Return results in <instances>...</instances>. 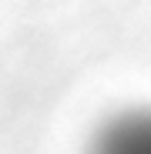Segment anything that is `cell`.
I'll list each match as a JSON object with an SVG mask.
<instances>
[{"label":"cell","mask_w":151,"mask_h":154,"mask_svg":"<svg viewBox=\"0 0 151 154\" xmlns=\"http://www.w3.org/2000/svg\"><path fill=\"white\" fill-rule=\"evenodd\" d=\"M81 154H151V104H124L101 117Z\"/></svg>","instance_id":"obj_1"}]
</instances>
